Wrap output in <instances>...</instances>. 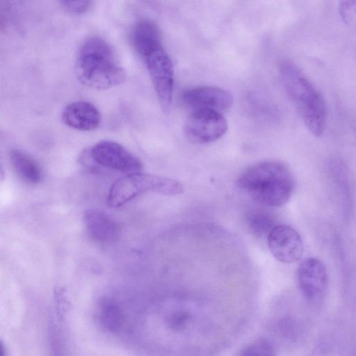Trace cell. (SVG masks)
I'll use <instances>...</instances> for the list:
<instances>
[{
    "instance_id": "cell-1",
    "label": "cell",
    "mask_w": 356,
    "mask_h": 356,
    "mask_svg": "<svg viewBox=\"0 0 356 356\" xmlns=\"http://www.w3.org/2000/svg\"><path fill=\"white\" fill-rule=\"evenodd\" d=\"M74 70L82 84L99 90L120 85L126 78L115 49L99 36H90L83 42Z\"/></svg>"
},
{
    "instance_id": "cell-13",
    "label": "cell",
    "mask_w": 356,
    "mask_h": 356,
    "mask_svg": "<svg viewBox=\"0 0 356 356\" xmlns=\"http://www.w3.org/2000/svg\"><path fill=\"white\" fill-rule=\"evenodd\" d=\"M83 218L88 233L95 241L107 243L118 239L120 227L108 214L96 209H87Z\"/></svg>"
},
{
    "instance_id": "cell-17",
    "label": "cell",
    "mask_w": 356,
    "mask_h": 356,
    "mask_svg": "<svg viewBox=\"0 0 356 356\" xmlns=\"http://www.w3.org/2000/svg\"><path fill=\"white\" fill-rule=\"evenodd\" d=\"M241 355H273L274 348L266 339H261L254 341L241 350Z\"/></svg>"
},
{
    "instance_id": "cell-9",
    "label": "cell",
    "mask_w": 356,
    "mask_h": 356,
    "mask_svg": "<svg viewBox=\"0 0 356 356\" xmlns=\"http://www.w3.org/2000/svg\"><path fill=\"white\" fill-rule=\"evenodd\" d=\"M299 289L309 300H317L325 293L328 285V274L322 261L307 257L299 264L298 272Z\"/></svg>"
},
{
    "instance_id": "cell-6",
    "label": "cell",
    "mask_w": 356,
    "mask_h": 356,
    "mask_svg": "<svg viewBox=\"0 0 356 356\" xmlns=\"http://www.w3.org/2000/svg\"><path fill=\"white\" fill-rule=\"evenodd\" d=\"M93 164L124 172H138L143 169L141 161L120 143L103 140L93 145L87 152Z\"/></svg>"
},
{
    "instance_id": "cell-5",
    "label": "cell",
    "mask_w": 356,
    "mask_h": 356,
    "mask_svg": "<svg viewBox=\"0 0 356 356\" xmlns=\"http://www.w3.org/2000/svg\"><path fill=\"white\" fill-rule=\"evenodd\" d=\"M154 85L160 106L164 113L170 110L174 88L172 60L163 47L143 58Z\"/></svg>"
},
{
    "instance_id": "cell-10",
    "label": "cell",
    "mask_w": 356,
    "mask_h": 356,
    "mask_svg": "<svg viewBox=\"0 0 356 356\" xmlns=\"http://www.w3.org/2000/svg\"><path fill=\"white\" fill-rule=\"evenodd\" d=\"M182 100L191 111L208 110L219 113L229 109L232 104V95L220 88L200 86L186 90Z\"/></svg>"
},
{
    "instance_id": "cell-2",
    "label": "cell",
    "mask_w": 356,
    "mask_h": 356,
    "mask_svg": "<svg viewBox=\"0 0 356 356\" xmlns=\"http://www.w3.org/2000/svg\"><path fill=\"white\" fill-rule=\"evenodd\" d=\"M236 186L256 202L279 207L290 199L294 179L286 165L277 161H264L243 171L236 179Z\"/></svg>"
},
{
    "instance_id": "cell-16",
    "label": "cell",
    "mask_w": 356,
    "mask_h": 356,
    "mask_svg": "<svg viewBox=\"0 0 356 356\" xmlns=\"http://www.w3.org/2000/svg\"><path fill=\"white\" fill-rule=\"evenodd\" d=\"M248 223L252 232L259 236H268L275 225L269 216L262 213H252L248 217Z\"/></svg>"
},
{
    "instance_id": "cell-3",
    "label": "cell",
    "mask_w": 356,
    "mask_h": 356,
    "mask_svg": "<svg viewBox=\"0 0 356 356\" xmlns=\"http://www.w3.org/2000/svg\"><path fill=\"white\" fill-rule=\"evenodd\" d=\"M282 82L288 96L298 110L305 125L315 136L324 131L327 107L321 92L293 63L286 61L280 66Z\"/></svg>"
},
{
    "instance_id": "cell-4",
    "label": "cell",
    "mask_w": 356,
    "mask_h": 356,
    "mask_svg": "<svg viewBox=\"0 0 356 356\" xmlns=\"http://www.w3.org/2000/svg\"><path fill=\"white\" fill-rule=\"evenodd\" d=\"M183 191L181 183L173 179L140 172H133L117 179L112 184L106 202L110 207L115 208L143 193L175 195L181 193Z\"/></svg>"
},
{
    "instance_id": "cell-19",
    "label": "cell",
    "mask_w": 356,
    "mask_h": 356,
    "mask_svg": "<svg viewBox=\"0 0 356 356\" xmlns=\"http://www.w3.org/2000/svg\"><path fill=\"white\" fill-rule=\"evenodd\" d=\"M339 13L344 23H350L356 15V0H339Z\"/></svg>"
},
{
    "instance_id": "cell-18",
    "label": "cell",
    "mask_w": 356,
    "mask_h": 356,
    "mask_svg": "<svg viewBox=\"0 0 356 356\" xmlns=\"http://www.w3.org/2000/svg\"><path fill=\"white\" fill-rule=\"evenodd\" d=\"M59 2L65 11L73 15L84 14L92 4V0H59Z\"/></svg>"
},
{
    "instance_id": "cell-14",
    "label": "cell",
    "mask_w": 356,
    "mask_h": 356,
    "mask_svg": "<svg viewBox=\"0 0 356 356\" xmlns=\"http://www.w3.org/2000/svg\"><path fill=\"white\" fill-rule=\"evenodd\" d=\"M11 165L17 175L29 184H38L43 179V170L38 162L27 153L12 149L9 153Z\"/></svg>"
},
{
    "instance_id": "cell-7",
    "label": "cell",
    "mask_w": 356,
    "mask_h": 356,
    "mask_svg": "<svg viewBox=\"0 0 356 356\" xmlns=\"http://www.w3.org/2000/svg\"><path fill=\"white\" fill-rule=\"evenodd\" d=\"M227 123L221 113L200 110L191 111L184 124V133L189 141L206 144L221 138L227 131Z\"/></svg>"
},
{
    "instance_id": "cell-15",
    "label": "cell",
    "mask_w": 356,
    "mask_h": 356,
    "mask_svg": "<svg viewBox=\"0 0 356 356\" xmlns=\"http://www.w3.org/2000/svg\"><path fill=\"white\" fill-rule=\"evenodd\" d=\"M99 320L106 330L116 331L122 324V310L113 303H106L101 309Z\"/></svg>"
},
{
    "instance_id": "cell-12",
    "label": "cell",
    "mask_w": 356,
    "mask_h": 356,
    "mask_svg": "<svg viewBox=\"0 0 356 356\" xmlns=\"http://www.w3.org/2000/svg\"><path fill=\"white\" fill-rule=\"evenodd\" d=\"M129 42L136 53L142 58L162 47L159 29L149 19H141L132 27Z\"/></svg>"
},
{
    "instance_id": "cell-11",
    "label": "cell",
    "mask_w": 356,
    "mask_h": 356,
    "mask_svg": "<svg viewBox=\"0 0 356 356\" xmlns=\"http://www.w3.org/2000/svg\"><path fill=\"white\" fill-rule=\"evenodd\" d=\"M64 124L79 131L96 129L101 122V115L97 107L86 101H76L67 104L62 112Z\"/></svg>"
},
{
    "instance_id": "cell-8",
    "label": "cell",
    "mask_w": 356,
    "mask_h": 356,
    "mask_svg": "<svg viewBox=\"0 0 356 356\" xmlns=\"http://www.w3.org/2000/svg\"><path fill=\"white\" fill-rule=\"evenodd\" d=\"M268 245L273 257L280 262L291 264L302 256L304 246L299 233L293 227L276 225L267 236Z\"/></svg>"
}]
</instances>
